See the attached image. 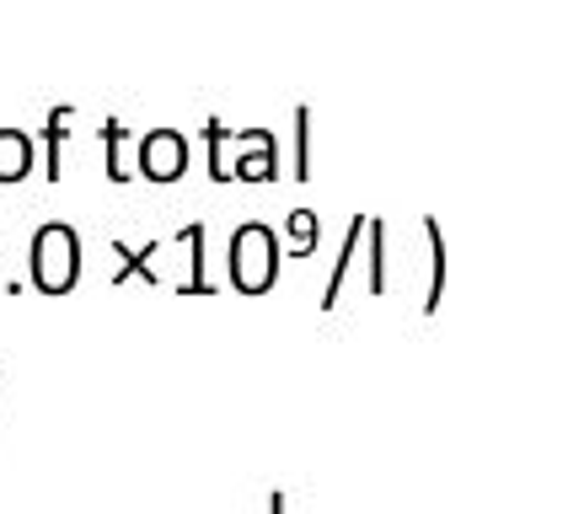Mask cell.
Returning <instances> with one entry per match:
<instances>
[{"instance_id": "6da1fadb", "label": "cell", "mask_w": 568, "mask_h": 514, "mask_svg": "<svg viewBox=\"0 0 568 514\" xmlns=\"http://www.w3.org/2000/svg\"><path fill=\"white\" fill-rule=\"evenodd\" d=\"M28 274L38 295H70L81 279V236L70 220H43L32 230L28 247Z\"/></svg>"}, {"instance_id": "7a4b0ae2", "label": "cell", "mask_w": 568, "mask_h": 514, "mask_svg": "<svg viewBox=\"0 0 568 514\" xmlns=\"http://www.w3.org/2000/svg\"><path fill=\"white\" fill-rule=\"evenodd\" d=\"M231 285L242 289V295H263V289L274 285V274H280V247H274V230L268 225H236L231 230Z\"/></svg>"}, {"instance_id": "3957f363", "label": "cell", "mask_w": 568, "mask_h": 514, "mask_svg": "<svg viewBox=\"0 0 568 514\" xmlns=\"http://www.w3.org/2000/svg\"><path fill=\"white\" fill-rule=\"evenodd\" d=\"M189 172V140L178 128H151L140 140V177L151 183H178Z\"/></svg>"}, {"instance_id": "277c9868", "label": "cell", "mask_w": 568, "mask_h": 514, "mask_svg": "<svg viewBox=\"0 0 568 514\" xmlns=\"http://www.w3.org/2000/svg\"><path fill=\"white\" fill-rule=\"evenodd\" d=\"M178 247H183V253H189V274H183V279H178V295H210V300H215V285H210V263H204V225L193 220V225H183V230H178Z\"/></svg>"}, {"instance_id": "5b68a950", "label": "cell", "mask_w": 568, "mask_h": 514, "mask_svg": "<svg viewBox=\"0 0 568 514\" xmlns=\"http://www.w3.org/2000/svg\"><path fill=\"white\" fill-rule=\"evenodd\" d=\"M70 124H75V107H70V102L49 107V119H43V177H49V183L64 177V140H70Z\"/></svg>"}, {"instance_id": "8992f818", "label": "cell", "mask_w": 568, "mask_h": 514, "mask_svg": "<svg viewBox=\"0 0 568 514\" xmlns=\"http://www.w3.org/2000/svg\"><path fill=\"white\" fill-rule=\"evenodd\" d=\"M32 134L28 128H0V183H22L32 172Z\"/></svg>"}, {"instance_id": "52a82bcc", "label": "cell", "mask_w": 568, "mask_h": 514, "mask_svg": "<svg viewBox=\"0 0 568 514\" xmlns=\"http://www.w3.org/2000/svg\"><path fill=\"white\" fill-rule=\"evenodd\" d=\"M274 134L263 128L253 145H247V156L242 161H231V183H274L280 172H274V145H268Z\"/></svg>"}, {"instance_id": "ba28073f", "label": "cell", "mask_w": 568, "mask_h": 514, "mask_svg": "<svg viewBox=\"0 0 568 514\" xmlns=\"http://www.w3.org/2000/svg\"><path fill=\"white\" fill-rule=\"evenodd\" d=\"M113 253L124 257V263L113 268V285H124V279H145V285H161V274H156V268H151V257L161 253V241H151V247H140V253H129L124 241H119Z\"/></svg>"}, {"instance_id": "9c48e42d", "label": "cell", "mask_w": 568, "mask_h": 514, "mask_svg": "<svg viewBox=\"0 0 568 514\" xmlns=\"http://www.w3.org/2000/svg\"><path fill=\"white\" fill-rule=\"evenodd\" d=\"M102 161H108V183H129V172H124V119H102Z\"/></svg>"}, {"instance_id": "30bf717a", "label": "cell", "mask_w": 568, "mask_h": 514, "mask_svg": "<svg viewBox=\"0 0 568 514\" xmlns=\"http://www.w3.org/2000/svg\"><path fill=\"white\" fill-rule=\"evenodd\" d=\"M225 140H231V128L221 119H210L204 124V145H210V183H231V161H225Z\"/></svg>"}, {"instance_id": "8fae6325", "label": "cell", "mask_w": 568, "mask_h": 514, "mask_svg": "<svg viewBox=\"0 0 568 514\" xmlns=\"http://www.w3.org/2000/svg\"><path fill=\"white\" fill-rule=\"evenodd\" d=\"M312 241H316L312 209H295V215H290V247H295V253H312Z\"/></svg>"}, {"instance_id": "7c38bea8", "label": "cell", "mask_w": 568, "mask_h": 514, "mask_svg": "<svg viewBox=\"0 0 568 514\" xmlns=\"http://www.w3.org/2000/svg\"><path fill=\"white\" fill-rule=\"evenodd\" d=\"M268 514H284V498H274V504H268Z\"/></svg>"}]
</instances>
